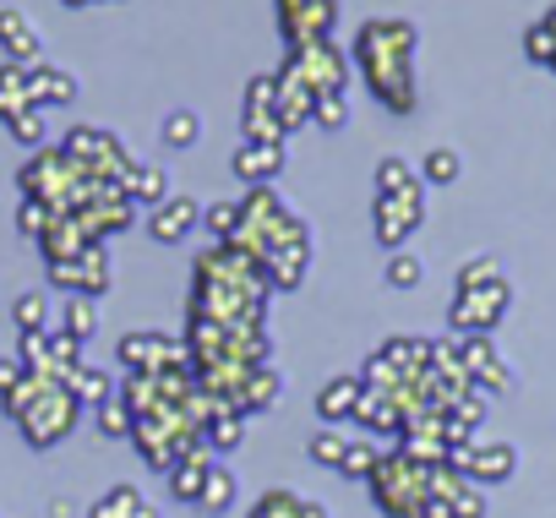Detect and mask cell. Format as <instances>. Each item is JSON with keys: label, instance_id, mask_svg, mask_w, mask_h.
Wrapping results in <instances>:
<instances>
[{"label": "cell", "instance_id": "obj_1", "mask_svg": "<svg viewBox=\"0 0 556 518\" xmlns=\"http://www.w3.org/2000/svg\"><path fill=\"white\" fill-rule=\"evenodd\" d=\"M415 23L404 17H371L355 34V66L366 72L371 93L393 115H415Z\"/></svg>", "mask_w": 556, "mask_h": 518}, {"label": "cell", "instance_id": "obj_2", "mask_svg": "<svg viewBox=\"0 0 556 518\" xmlns=\"http://www.w3.org/2000/svg\"><path fill=\"white\" fill-rule=\"evenodd\" d=\"M7 409L17 415V426L28 431V442H34V447L61 442V437L77 426V415H83L77 393H72L61 377H39V371H28V377H23V388L7 399Z\"/></svg>", "mask_w": 556, "mask_h": 518}, {"label": "cell", "instance_id": "obj_3", "mask_svg": "<svg viewBox=\"0 0 556 518\" xmlns=\"http://www.w3.org/2000/svg\"><path fill=\"white\" fill-rule=\"evenodd\" d=\"M431 469L437 464H415V458H377V469L366 475L371 491H377V507L388 518H426V502H431Z\"/></svg>", "mask_w": 556, "mask_h": 518}, {"label": "cell", "instance_id": "obj_4", "mask_svg": "<svg viewBox=\"0 0 556 518\" xmlns=\"http://www.w3.org/2000/svg\"><path fill=\"white\" fill-rule=\"evenodd\" d=\"M66 153L77 159V169H83L88 180H104V186H126V175L137 169L131 153H126L110 131H99V126H77V131L66 137Z\"/></svg>", "mask_w": 556, "mask_h": 518}, {"label": "cell", "instance_id": "obj_5", "mask_svg": "<svg viewBox=\"0 0 556 518\" xmlns=\"http://www.w3.org/2000/svg\"><path fill=\"white\" fill-rule=\"evenodd\" d=\"M278 77H290V83H301L312 99H323V93H339V88H344L350 61H344V50H339L333 39H323V45L290 50V61H285V72H278Z\"/></svg>", "mask_w": 556, "mask_h": 518}, {"label": "cell", "instance_id": "obj_6", "mask_svg": "<svg viewBox=\"0 0 556 518\" xmlns=\"http://www.w3.org/2000/svg\"><path fill=\"white\" fill-rule=\"evenodd\" d=\"M273 12H278V28H285L290 50H301V45H323L333 34L339 0H273Z\"/></svg>", "mask_w": 556, "mask_h": 518}, {"label": "cell", "instance_id": "obj_7", "mask_svg": "<svg viewBox=\"0 0 556 518\" xmlns=\"http://www.w3.org/2000/svg\"><path fill=\"white\" fill-rule=\"evenodd\" d=\"M420 218H426V186H404V191H382L377 197V240L388 245V251H399L404 240H409V229H420Z\"/></svg>", "mask_w": 556, "mask_h": 518}, {"label": "cell", "instance_id": "obj_8", "mask_svg": "<svg viewBox=\"0 0 556 518\" xmlns=\"http://www.w3.org/2000/svg\"><path fill=\"white\" fill-rule=\"evenodd\" d=\"M245 142H285V110H278V77H251L240 104Z\"/></svg>", "mask_w": 556, "mask_h": 518}, {"label": "cell", "instance_id": "obj_9", "mask_svg": "<svg viewBox=\"0 0 556 518\" xmlns=\"http://www.w3.org/2000/svg\"><path fill=\"white\" fill-rule=\"evenodd\" d=\"M507 306H513L507 279L480 285V290H458V301H453V328H458V333H491V328L507 317Z\"/></svg>", "mask_w": 556, "mask_h": 518}, {"label": "cell", "instance_id": "obj_10", "mask_svg": "<svg viewBox=\"0 0 556 518\" xmlns=\"http://www.w3.org/2000/svg\"><path fill=\"white\" fill-rule=\"evenodd\" d=\"M453 464L464 469V480L496 485V480H507V475L518 469V453H513L507 442H464V447L453 453Z\"/></svg>", "mask_w": 556, "mask_h": 518}, {"label": "cell", "instance_id": "obj_11", "mask_svg": "<svg viewBox=\"0 0 556 518\" xmlns=\"http://www.w3.org/2000/svg\"><path fill=\"white\" fill-rule=\"evenodd\" d=\"M50 279L55 285H72L77 295H104L110 290V256L93 245V251H83V256H72V263H50Z\"/></svg>", "mask_w": 556, "mask_h": 518}, {"label": "cell", "instance_id": "obj_12", "mask_svg": "<svg viewBox=\"0 0 556 518\" xmlns=\"http://www.w3.org/2000/svg\"><path fill=\"white\" fill-rule=\"evenodd\" d=\"M0 55L17 61V66H39V55H45L28 12H17V7H0Z\"/></svg>", "mask_w": 556, "mask_h": 518}, {"label": "cell", "instance_id": "obj_13", "mask_svg": "<svg viewBox=\"0 0 556 518\" xmlns=\"http://www.w3.org/2000/svg\"><path fill=\"white\" fill-rule=\"evenodd\" d=\"M278 169H285V142H245L235 153V175L245 186H273Z\"/></svg>", "mask_w": 556, "mask_h": 518}, {"label": "cell", "instance_id": "obj_14", "mask_svg": "<svg viewBox=\"0 0 556 518\" xmlns=\"http://www.w3.org/2000/svg\"><path fill=\"white\" fill-rule=\"evenodd\" d=\"M197 218H202V207H197L191 197H164V202L153 207L148 229H153V240H164V245H169V240H180V235H186Z\"/></svg>", "mask_w": 556, "mask_h": 518}, {"label": "cell", "instance_id": "obj_15", "mask_svg": "<svg viewBox=\"0 0 556 518\" xmlns=\"http://www.w3.org/2000/svg\"><path fill=\"white\" fill-rule=\"evenodd\" d=\"M34 66H17V61H7L0 66V121H17L23 110H39L34 104V77H28Z\"/></svg>", "mask_w": 556, "mask_h": 518}, {"label": "cell", "instance_id": "obj_16", "mask_svg": "<svg viewBox=\"0 0 556 518\" xmlns=\"http://www.w3.org/2000/svg\"><path fill=\"white\" fill-rule=\"evenodd\" d=\"M28 77H34V104H45V110H50V104H72V99H77V77H72V72H61V66H34Z\"/></svg>", "mask_w": 556, "mask_h": 518}, {"label": "cell", "instance_id": "obj_17", "mask_svg": "<svg viewBox=\"0 0 556 518\" xmlns=\"http://www.w3.org/2000/svg\"><path fill=\"white\" fill-rule=\"evenodd\" d=\"M251 518H323V507L295 496V491H267V496H256Z\"/></svg>", "mask_w": 556, "mask_h": 518}, {"label": "cell", "instance_id": "obj_18", "mask_svg": "<svg viewBox=\"0 0 556 518\" xmlns=\"http://www.w3.org/2000/svg\"><path fill=\"white\" fill-rule=\"evenodd\" d=\"M88 518H159V513H153L131 485H115L104 502H93V507H88Z\"/></svg>", "mask_w": 556, "mask_h": 518}, {"label": "cell", "instance_id": "obj_19", "mask_svg": "<svg viewBox=\"0 0 556 518\" xmlns=\"http://www.w3.org/2000/svg\"><path fill=\"white\" fill-rule=\"evenodd\" d=\"M361 393H366V388H361L355 377H339V382H328V388H323L317 409H323L328 420H344V415H355V409H361Z\"/></svg>", "mask_w": 556, "mask_h": 518}, {"label": "cell", "instance_id": "obj_20", "mask_svg": "<svg viewBox=\"0 0 556 518\" xmlns=\"http://www.w3.org/2000/svg\"><path fill=\"white\" fill-rule=\"evenodd\" d=\"M93 328H99V306H93L88 295H72V301H66V339H72V344H88Z\"/></svg>", "mask_w": 556, "mask_h": 518}, {"label": "cell", "instance_id": "obj_21", "mask_svg": "<svg viewBox=\"0 0 556 518\" xmlns=\"http://www.w3.org/2000/svg\"><path fill=\"white\" fill-rule=\"evenodd\" d=\"M229 502H235V475H229V469H207L197 507H202V513H224Z\"/></svg>", "mask_w": 556, "mask_h": 518}, {"label": "cell", "instance_id": "obj_22", "mask_svg": "<svg viewBox=\"0 0 556 518\" xmlns=\"http://www.w3.org/2000/svg\"><path fill=\"white\" fill-rule=\"evenodd\" d=\"M458 169H464V164H458V153H453V148H431V153H426V164H420V180H426V186H453V180H458Z\"/></svg>", "mask_w": 556, "mask_h": 518}, {"label": "cell", "instance_id": "obj_23", "mask_svg": "<svg viewBox=\"0 0 556 518\" xmlns=\"http://www.w3.org/2000/svg\"><path fill=\"white\" fill-rule=\"evenodd\" d=\"M126 191H131V202H164V169L159 164H137L126 175Z\"/></svg>", "mask_w": 556, "mask_h": 518}, {"label": "cell", "instance_id": "obj_24", "mask_svg": "<svg viewBox=\"0 0 556 518\" xmlns=\"http://www.w3.org/2000/svg\"><path fill=\"white\" fill-rule=\"evenodd\" d=\"M207 469H213V464H207L202 453H197V458H186V464H175V496H180V502H197V496H202Z\"/></svg>", "mask_w": 556, "mask_h": 518}, {"label": "cell", "instance_id": "obj_25", "mask_svg": "<svg viewBox=\"0 0 556 518\" xmlns=\"http://www.w3.org/2000/svg\"><path fill=\"white\" fill-rule=\"evenodd\" d=\"M164 142H169V148H197V142H202V121H197L191 110H175V115L164 121Z\"/></svg>", "mask_w": 556, "mask_h": 518}, {"label": "cell", "instance_id": "obj_26", "mask_svg": "<svg viewBox=\"0 0 556 518\" xmlns=\"http://www.w3.org/2000/svg\"><path fill=\"white\" fill-rule=\"evenodd\" d=\"M202 224H207L213 240H235V229H240V202H213V207H202Z\"/></svg>", "mask_w": 556, "mask_h": 518}, {"label": "cell", "instance_id": "obj_27", "mask_svg": "<svg viewBox=\"0 0 556 518\" xmlns=\"http://www.w3.org/2000/svg\"><path fill=\"white\" fill-rule=\"evenodd\" d=\"M404 186H420V175H415L404 159H382V164H377V197H382V191H404Z\"/></svg>", "mask_w": 556, "mask_h": 518}, {"label": "cell", "instance_id": "obj_28", "mask_svg": "<svg viewBox=\"0 0 556 518\" xmlns=\"http://www.w3.org/2000/svg\"><path fill=\"white\" fill-rule=\"evenodd\" d=\"M502 268H496V256H475V263L458 268V290H480V285H496Z\"/></svg>", "mask_w": 556, "mask_h": 518}, {"label": "cell", "instance_id": "obj_29", "mask_svg": "<svg viewBox=\"0 0 556 518\" xmlns=\"http://www.w3.org/2000/svg\"><path fill=\"white\" fill-rule=\"evenodd\" d=\"M7 131H12L17 142H28V148H45V115H39V110H23L17 121H7Z\"/></svg>", "mask_w": 556, "mask_h": 518}, {"label": "cell", "instance_id": "obj_30", "mask_svg": "<svg viewBox=\"0 0 556 518\" xmlns=\"http://www.w3.org/2000/svg\"><path fill=\"white\" fill-rule=\"evenodd\" d=\"M45 323H50L45 295H23V301H17V328H23V333H45Z\"/></svg>", "mask_w": 556, "mask_h": 518}, {"label": "cell", "instance_id": "obj_31", "mask_svg": "<svg viewBox=\"0 0 556 518\" xmlns=\"http://www.w3.org/2000/svg\"><path fill=\"white\" fill-rule=\"evenodd\" d=\"M344 447H350V437H344V431H323V437H312V447H306V453H312L317 464H333V469H339Z\"/></svg>", "mask_w": 556, "mask_h": 518}, {"label": "cell", "instance_id": "obj_32", "mask_svg": "<svg viewBox=\"0 0 556 518\" xmlns=\"http://www.w3.org/2000/svg\"><path fill=\"white\" fill-rule=\"evenodd\" d=\"M388 285H393V290H415V285H420V263H415L409 251H393V263H388Z\"/></svg>", "mask_w": 556, "mask_h": 518}, {"label": "cell", "instance_id": "obj_33", "mask_svg": "<svg viewBox=\"0 0 556 518\" xmlns=\"http://www.w3.org/2000/svg\"><path fill=\"white\" fill-rule=\"evenodd\" d=\"M312 121H323V126H344V121H350L344 88H339V93H323V99H317V110H312Z\"/></svg>", "mask_w": 556, "mask_h": 518}, {"label": "cell", "instance_id": "obj_34", "mask_svg": "<svg viewBox=\"0 0 556 518\" xmlns=\"http://www.w3.org/2000/svg\"><path fill=\"white\" fill-rule=\"evenodd\" d=\"M99 426H104V437H126V431H131V415H126V404H121V399H104V409H99Z\"/></svg>", "mask_w": 556, "mask_h": 518}, {"label": "cell", "instance_id": "obj_35", "mask_svg": "<svg viewBox=\"0 0 556 518\" xmlns=\"http://www.w3.org/2000/svg\"><path fill=\"white\" fill-rule=\"evenodd\" d=\"M339 469H344V475H371V469H377V453H371V447H361V442H350V447H344V458H339Z\"/></svg>", "mask_w": 556, "mask_h": 518}, {"label": "cell", "instance_id": "obj_36", "mask_svg": "<svg viewBox=\"0 0 556 518\" xmlns=\"http://www.w3.org/2000/svg\"><path fill=\"white\" fill-rule=\"evenodd\" d=\"M453 518H485V496L475 491V480H469V485L453 496Z\"/></svg>", "mask_w": 556, "mask_h": 518}, {"label": "cell", "instance_id": "obj_37", "mask_svg": "<svg viewBox=\"0 0 556 518\" xmlns=\"http://www.w3.org/2000/svg\"><path fill=\"white\" fill-rule=\"evenodd\" d=\"M23 377H28L23 361H0V399H12V393L23 388Z\"/></svg>", "mask_w": 556, "mask_h": 518}, {"label": "cell", "instance_id": "obj_38", "mask_svg": "<svg viewBox=\"0 0 556 518\" xmlns=\"http://www.w3.org/2000/svg\"><path fill=\"white\" fill-rule=\"evenodd\" d=\"M207 437H213V442H218V447H235V442H240V437H245V431H240V415H224V426H213V431H207Z\"/></svg>", "mask_w": 556, "mask_h": 518}, {"label": "cell", "instance_id": "obj_39", "mask_svg": "<svg viewBox=\"0 0 556 518\" xmlns=\"http://www.w3.org/2000/svg\"><path fill=\"white\" fill-rule=\"evenodd\" d=\"M55 518H77V507H72V496H55V507H50Z\"/></svg>", "mask_w": 556, "mask_h": 518}, {"label": "cell", "instance_id": "obj_40", "mask_svg": "<svg viewBox=\"0 0 556 518\" xmlns=\"http://www.w3.org/2000/svg\"><path fill=\"white\" fill-rule=\"evenodd\" d=\"M545 28H551V45H556V12L545 17ZM551 66H556V50H551Z\"/></svg>", "mask_w": 556, "mask_h": 518}, {"label": "cell", "instance_id": "obj_41", "mask_svg": "<svg viewBox=\"0 0 556 518\" xmlns=\"http://www.w3.org/2000/svg\"><path fill=\"white\" fill-rule=\"evenodd\" d=\"M66 7H93V0H66Z\"/></svg>", "mask_w": 556, "mask_h": 518}, {"label": "cell", "instance_id": "obj_42", "mask_svg": "<svg viewBox=\"0 0 556 518\" xmlns=\"http://www.w3.org/2000/svg\"><path fill=\"white\" fill-rule=\"evenodd\" d=\"M0 7H7V0H0Z\"/></svg>", "mask_w": 556, "mask_h": 518}]
</instances>
